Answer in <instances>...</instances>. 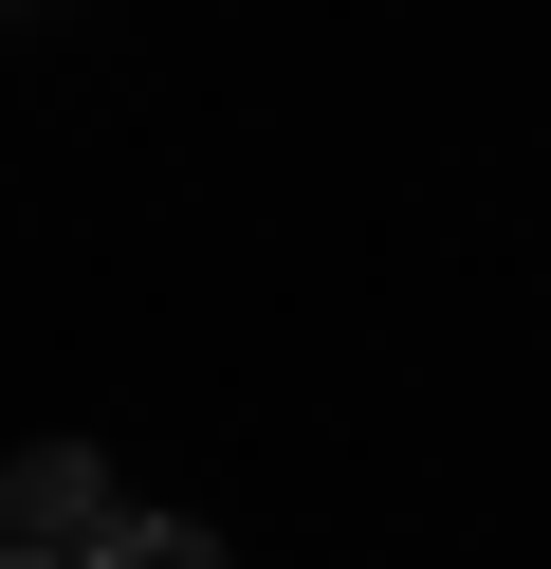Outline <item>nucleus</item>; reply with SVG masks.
I'll use <instances>...</instances> for the list:
<instances>
[{"label": "nucleus", "instance_id": "f257e3e1", "mask_svg": "<svg viewBox=\"0 0 551 569\" xmlns=\"http://www.w3.org/2000/svg\"><path fill=\"white\" fill-rule=\"evenodd\" d=\"M0 551H56V569H92V551H110V459H92V441H37V459H0Z\"/></svg>", "mask_w": 551, "mask_h": 569}, {"label": "nucleus", "instance_id": "f03ea898", "mask_svg": "<svg viewBox=\"0 0 551 569\" xmlns=\"http://www.w3.org/2000/svg\"><path fill=\"white\" fill-rule=\"evenodd\" d=\"M92 569H220V532H184V515H110Z\"/></svg>", "mask_w": 551, "mask_h": 569}, {"label": "nucleus", "instance_id": "7ed1b4c3", "mask_svg": "<svg viewBox=\"0 0 551 569\" xmlns=\"http://www.w3.org/2000/svg\"><path fill=\"white\" fill-rule=\"evenodd\" d=\"M0 569H56V551H0Z\"/></svg>", "mask_w": 551, "mask_h": 569}]
</instances>
